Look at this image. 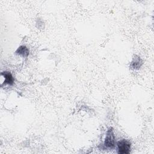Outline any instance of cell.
<instances>
[{"mask_svg":"<svg viewBox=\"0 0 154 154\" xmlns=\"http://www.w3.org/2000/svg\"><path fill=\"white\" fill-rule=\"evenodd\" d=\"M118 153L120 154L129 153L131 151V142L125 139L121 140L117 143Z\"/></svg>","mask_w":154,"mask_h":154,"instance_id":"cell-1","label":"cell"},{"mask_svg":"<svg viewBox=\"0 0 154 154\" xmlns=\"http://www.w3.org/2000/svg\"><path fill=\"white\" fill-rule=\"evenodd\" d=\"M115 136L112 128H109L106 134L104 146L107 148H113L115 146Z\"/></svg>","mask_w":154,"mask_h":154,"instance_id":"cell-2","label":"cell"},{"mask_svg":"<svg viewBox=\"0 0 154 154\" xmlns=\"http://www.w3.org/2000/svg\"><path fill=\"white\" fill-rule=\"evenodd\" d=\"M1 77L4 79L3 82H1V85L3 84H8V85H12L13 84V78L11 74L8 72H3L1 73Z\"/></svg>","mask_w":154,"mask_h":154,"instance_id":"cell-3","label":"cell"},{"mask_svg":"<svg viewBox=\"0 0 154 154\" xmlns=\"http://www.w3.org/2000/svg\"><path fill=\"white\" fill-rule=\"evenodd\" d=\"M16 52L17 54L25 57H27L29 54V49L25 46H21L17 49Z\"/></svg>","mask_w":154,"mask_h":154,"instance_id":"cell-4","label":"cell"},{"mask_svg":"<svg viewBox=\"0 0 154 154\" xmlns=\"http://www.w3.org/2000/svg\"><path fill=\"white\" fill-rule=\"evenodd\" d=\"M141 64H142L141 60L140 58V57H138V58H134L132 62L131 66L134 69H138L139 67H140Z\"/></svg>","mask_w":154,"mask_h":154,"instance_id":"cell-5","label":"cell"}]
</instances>
